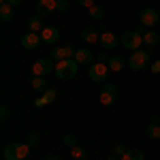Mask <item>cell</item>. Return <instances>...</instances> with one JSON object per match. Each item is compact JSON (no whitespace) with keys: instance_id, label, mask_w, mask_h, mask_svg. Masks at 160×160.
<instances>
[{"instance_id":"cell-1","label":"cell","mask_w":160,"mask_h":160,"mask_svg":"<svg viewBox=\"0 0 160 160\" xmlns=\"http://www.w3.org/2000/svg\"><path fill=\"white\" fill-rule=\"evenodd\" d=\"M53 73H56V77L60 81H71L79 73V62L75 60V58H66V60H62V62H56V71Z\"/></svg>"},{"instance_id":"cell-2","label":"cell","mask_w":160,"mask_h":160,"mask_svg":"<svg viewBox=\"0 0 160 160\" xmlns=\"http://www.w3.org/2000/svg\"><path fill=\"white\" fill-rule=\"evenodd\" d=\"M30 154V145L28 143H9L2 149V158L4 160H26Z\"/></svg>"},{"instance_id":"cell-3","label":"cell","mask_w":160,"mask_h":160,"mask_svg":"<svg viewBox=\"0 0 160 160\" xmlns=\"http://www.w3.org/2000/svg\"><path fill=\"white\" fill-rule=\"evenodd\" d=\"M128 66H130V71H145L149 66V51L145 49H135L130 53V58H128Z\"/></svg>"},{"instance_id":"cell-4","label":"cell","mask_w":160,"mask_h":160,"mask_svg":"<svg viewBox=\"0 0 160 160\" xmlns=\"http://www.w3.org/2000/svg\"><path fill=\"white\" fill-rule=\"evenodd\" d=\"M120 43H122L126 49L135 51V49H141V45H143V37H141L137 30H126L122 37H120Z\"/></svg>"},{"instance_id":"cell-5","label":"cell","mask_w":160,"mask_h":160,"mask_svg":"<svg viewBox=\"0 0 160 160\" xmlns=\"http://www.w3.org/2000/svg\"><path fill=\"white\" fill-rule=\"evenodd\" d=\"M51 71H56V62L51 58H41L32 64V75L34 77H47Z\"/></svg>"},{"instance_id":"cell-6","label":"cell","mask_w":160,"mask_h":160,"mask_svg":"<svg viewBox=\"0 0 160 160\" xmlns=\"http://www.w3.org/2000/svg\"><path fill=\"white\" fill-rule=\"evenodd\" d=\"M139 22L143 26H148V28H154V26L160 24V11L158 9H152V7L141 9L139 11Z\"/></svg>"},{"instance_id":"cell-7","label":"cell","mask_w":160,"mask_h":160,"mask_svg":"<svg viewBox=\"0 0 160 160\" xmlns=\"http://www.w3.org/2000/svg\"><path fill=\"white\" fill-rule=\"evenodd\" d=\"M109 64H92L90 66V71H88V75H90V79L94 81V83H105L107 81V77H109Z\"/></svg>"},{"instance_id":"cell-8","label":"cell","mask_w":160,"mask_h":160,"mask_svg":"<svg viewBox=\"0 0 160 160\" xmlns=\"http://www.w3.org/2000/svg\"><path fill=\"white\" fill-rule=\"evenodd\" d=\"M75 47L73 45H64V47H53L51 49V60L53 62H62V60H66V58H75Z\"/></svg>"},{"instance_id":"cell-9","label":"cell","mask_w":160,"mask_h":160,"mask_svg":"<svg viewBox=\"0 0 160 160\" xmlns=\"http://www.w3.org/2000/svg\"><path fill=\"white\" fill-rule=\"evenodd\" d=\"M43 43V38H41V34L38 32H26L24 37H22V47L28 51L32 49H38V45Z\"/></svg>"},{"instance_id":"cell-10","label":"cell","mask_w":160,"mask_h":160,"mask_svg":"<svg viewBox=\"0 0 160 160\" xmlns=\"http://www.w3.org/2000/svg\"><path fill=\"white\" fill-rule=\"evenodd\" d=\"M56 9H58V0H38L37 2V15H41V17L51 15Z\"/></svg>"},{"instance_id":"cell-11","label":"cell","mask_w":160,"mask_h":160,"mask_svg":"<svg viewBox=\"0 0 160 160\" xmlns=\"http://www.w3.org/2000/svg\"><path fill=\"white\" fill-rule=\"evenodd\" d=\"M41 38H43V43L53 45V43H58V41H60V30H58V28H53V26H45V28H43V32H41Z\"/></svg>"},{"instance_id":"cell-12","label":"cell","mask_w":160,"mask_h":160,"mask_svg":"<svg viewBox=\"0 0 160 160\" xmlns=\"http://www.w3.org/2000/svg\"><path fill=\"white\" fill-rule=\"evenodd\" d=\"M118 43H120V37L113 34V32H107V30H105V32L100 34V47H102V49H113Z\"/></svg>"},{"instance_id":"cell-13","label":"cell","mask_w":160,"mask_h":160,"mask_svg":"<svg viewBox=\"0 0 160 160\" xmlns=\"http://www.w3.org/2000/svg\"><path fill=\"white\" fill-rule=\"evenodd\" d=\"M75 60L79 62V64H88V66H92V62H94V53L90 49H77L75 51Z\"/></svg>"},{"instance_id":"cell-14","label":"cell","mask_w":160,"mask_h":160,"mask_svg":"<svg viewBox=\"0 0 160 160\" xmlns=\"http://www.w3.org/2000/svg\"><path fill=\"white\" fill-rule=\"evenodd\" d=\"M56 96H58V92H56L53 88H47V90L43 92V96H41V98H38L37 102H34V105H37V107H43V105H49V102H53V100H56Z\"/></svg>"},{"instance_id":"cell-15","label":"cell","mask_w":160,"mask_h":160,"mask_svg":"<svg viewBox=\"0 0 160 160\" xmlns=\"http://www.w3.org/2000/svg\"><path fill=\"white\" fill-rule=\"evenodd\" d=\"M81 38H83L86 43H90V45H92V43H98V41H100L98 30H96V28H83V30H81Z\"/></svg>"},{"instance_id":"cell-16","label":"cell","mask_w":160,"mask_h":160,"mask_svg":"<svg viewBox=\"0 0 160 160\" xmlns=\"http://www.w3.org/2000/svg\"><path fill=\"white\" fill-rule=\"evenodd\" d=\"M28 28H30V32H43V28H45V24H43V17L41 15H34V17H30L28 19Z\"/></svg>"},{"instance_id":"cell-17","label":"cell","mask_w":160,"mask_h":160,"mask_svg":"<svg viewBox=\"0 0 160 160\" xmlns=\"http://www.w3.org/2000/svg\"><path fill=\"white\" fill-rule=\"evenodd\" d=\"M30 86H32V90L34 92H45L47 90V81H45V77H30Z\"/></svg>"},{"instance_id":"cell-18","label":"cell","mask_w":160,"mask_h":160,"mask_svg":"<svg viewBox=\"0 0 160 160\" xmlns=\"http://www.w3.org/2000/svg\"><path fill=\"white\" fill-rule=\"evenodd\" d=\"M158 41H160V37H158V32H154V30H148V32L143 34V43H145L148 47L158 45Z\"/></svg>"},{"instance_id":"cell-19","label":"cell","mask_w":160,"mask_h":160,"mask_svg":"<svg viewBox=\"0 0 160 160\" xmlns=\"http://www.w3.org/2000/svg\"><path fill=\"white\" fill-rule=\"evenodd\" d=\"M124 66H126V60H124L122 56H111L109 58V68L111 71H122Z\"/></svg>"},{"instance_id":"cell-20","label":"cell","mask_w":160,"mask_h":160,"mask_svg":"<svg viewBox=\"0 0 160 160\" xmlns=\"http://www.w3.org/2000/svg\"><path fill=\"white\" fill-rule=\"evenodd\" d=\"M13 15H15V13H13L11 4H2V7H0V19H2L4 24H7V22H11Z\"/></svg>"},{"instance_id":"cell-21","label":"cell","mask_w":160,"mask_h":160,"mask_svg":"<svg viewBox=\"0 0 160 160\" xmlns=\"http://www.w3.org/2000/svg\"><path fill=\"white\" fill-rule=\"evenodd\" d=\"M118 98V94H111V92H105V90H100V105H105V107H111L113 102Z\"/></svg>"},{"instance_id":"cell-22","label":"cell","mask_w":160,"mask_h":160,"mask_svg":"<svg viewBox=\"0 0 160 160\" xmlns=\"http://www.w3.org/2000/svg\"><path fill=\"white\" fill-rule=\"evenodd\" d=\"M148 137L149 139H154V141H158L160 139V124L158 122H149V126H148Z\"/></svg>"},{"instance_id":"cell-23","label":"cell","mask_w":160,"mask_h":160,"mask_svg":"<svg viewBox=\"0 0 160 160\" xmlns=\"http://www.w3.org/2000/svg\"><path fill=\"white\" fill-rule=\"evenodd\" d=\"M122 160H145V154L141 149H128L122 156Z\"/></svg>"},{"instance_id":"cell-24","label":"cell","mask_w":160,"mask_h":160,"mask_svg":"<svg viewBox=\"0 0 160 160\" xmlns=\"http://www.w3.org/2000/svg\"><path fill=\"white\" fill-rule=\"evenodd\" d=\"M90 17H92V19H102V17H105V9H102L100 4H94V7L90 9Z\"/></svg>"},{"instance_id":"cell-25","label":"cell","mask_w":160,"mask_h":160,"mask_svg":"<svg viewBox=\"0 0 160 160\" xmlns=\"http://www.w3.org/2000/svg\"><path fill=\"white\" fill-rule=\"evenodd\" d=\"M71 156H73L75 160H83V158H86V149L79 148V145H75V148L71 149Z\"/></svg>"},{"instance_id":"cell-26","label":"cell","mask_w":160,"mask_h":160,"mask_svg":"<svg viewBox=\"0 0 160 160\" xmlns=\"http://www.w3.org/2000/svg\"><path fill=\"white\" fill-rule=\"evenodd\" d=\"M64 145L73 149L75 145H77V137H75V135H64Z\"/></svg>"},{"instance_id":"cell-27","label":"cell","mask_w":160,"mask_h":160,"mask_svg":"<svg viewBox=\"0 0 160 160\" xmlns=\"http://www.w3.org/2000/svg\"><path fill=\"white\" fill-rule=\"evenodd\" d=\"M26 143H28L30 148L37 145V143H38V132H28V141H26Z\"/></svg>"},{"instance_id":"cell-28","label":"cell","mask_w":160,"mask_h":160,"mask_svg":"<svg viewBox=\"0 0 160 160\" xmlns=\"http://www.w3.org/2000/svg\"><path fill=\"white\" fill-rule=\"evenodd\" d=\"M68 7H71V4H68L66 0H58V9H56V11H58V13H66V11H68Z\"/></svg>"},{"instance_id":"cell-29","label":"cell","mask_w":160,"mask_h":160,"mask_svg":"<svg viewBox=\"0 0 160 160\" xmlns=\"http://www.w3.org/2000/svg\"><path fill=\"white\" fill-rule=\"evenodd\" d=\"M102 90H105V92H111V94H118V86H115V83H105Z\"/></svg>"},{"instance_id":"cell-30","label":"cell","mask_w":160,"mask_h":160,"mask_svg":"<svg viewBox=\"0 0 160 160\" xmlns=\"http://www.w3.org/2000/svg\"><path fill=\"white\" fill-rule=\"evenodd\" d=\"M126 152H128V148H126V145H122V143H120V145H115V156H120V158H122Z\"/></svg>"},{"instance_id":"cell-31","label":"cell","mask_w":160,"mask_h":160,"mask_svg":"<svg viewBox=\"0 0 160 160\" xmlns=\"http://www.w3.org/2000/svg\"><path fill=\"white\" fill-rule=\"evenodd\" d=\"M149 71L158 75L160 73V60H154V62H152V64H149Z\"/></svg>"},{"instance_id":"cell-32","label":"cell","mask_w":160,"mask_h":160,"mask_svg":"<svg viewBox=\"0 0 160 160\" xmlns=\"http://www.w3.org/2000/svg\"><path fill=\"white\" fill-rule=\"evenodd\" d=\"M7 118H9V107H7V105H2V107H0V120L4 122Z\"/></svg>"},{"instance_id":"cell-33","label":"cell","mask_w":160,"mask_h":160,"mask_svg":"<svg viewBox=\"0 0 160 160\" xmlns=\"http://www.w3.org/2000/svg\"><path fill=\"white\" fill-rule=\"evenodd\" d=\"M77 2H79V4H81V7H86V9H92V7H94V4H96V2H94V0H77Z\"/></svg>"},{"instance_id":"cell-34","label":"cell","mask_w":160,"mask_h":160,"mask_svg":"<svg viewBox=\"0 0 160 160\" xmlns=\"http://www.w3.org/2000/svg\"><path fill=\"white\" fill-rule=\"evenodd\" d=\"M98 62H100V64H109V56H107L105 51H100V53H98Z\"/></svg>"},{"instance_id":"cell-35","label":"cell","mask_w":160,"mask_h":160,"mask_svg":"<svg viewBox=\"0 0 160 160\" xmlns=\"http://www.w3.org/2000/svg\"><path fill=\"white\" fill-rule=\"evenodd\" d=\"M0 2H2V4H11L13 9H15V7H19V4H22V0H0Z\"/></svg>"},{"instance_id":"cell-36","label":"cell","mask_w":160,"mask_h":160,"mask_svg":"<svg viewBox=\"0 0 160 160\" xmlns=\"http://www.w3.org/2000/svg\"><path fill=\"white\" fill-rule=\"evenodd\" d=\"M45 160H62V158H60V156H47Z\"/></svg>"},{"instance_id":"cell-37","label":"cell","mask_w":160,"mask_h":160,"mask_svg":"<svg viewBox=\"0 0 160 160\" xmlns=\"http://www.w3.org/2000/svg\"><path fill=\"white\" fill-rule=\"evenodd\" d=\"M107 160H122V158H120V156H115V154H113V156H109V158H107Z\"/></svg>"},{"instance_id":"cell-38","label":"cell","mask_w":160,"mask_h":160,"mask_svg":"<svg viewBox=\"0 0 160 160\" xmlns=\"http://www.w3.org/2000/svg\"><path fill=\"white\" fill-rule=\"evenodd\" d=\"M158 124H160V115H158Z\"/></svg>"}]
</instances>
